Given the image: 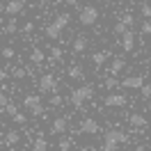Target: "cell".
Returning a JSON list of instances; mask_svg holds the SVG:
<instances>
[{"mask_svg": "<svg viewBox=\"0 0 151 151\" xmlns=\"http://www.w3.org/2000/svg\"><path fill=\"white\" fill-rule=\"evenodd\" d=\"M12 119H14L16 124H25V122H28V117H25L23 112H16V114H12Z\"/></svg>", "mask_w": 151, "mask_h": 151, "instance_id": "obj_26", "label": "cell"}, {"mask_svg": "<svg viewBox=\"0 0 151 151\" xmlns=\"http://www.w3.org/2000/svg\"><path fill=\"white\" fill-rule=\"evenodd\" d=\"M140 32H142V35H149V32H151V21L149 19H144L140 23Z\"/></svg>", "mask_w": 151, "mask_h": 151, "instance_id": "obj_23", "label": "cell"}, {"mask_svg": "<svg viewBox=\"0 0 151 151\" xmlns=\"http://www.w3.org/2000/svg\"><path fill=\"white\" fill-rule=\"evenodd\" d=\"M19 142H21V133L19 131H9L5 135V144H7V147H14V144H19Z\"/></svg>", "mask_w": 151, "mask_h": 151, "instance_id": "obj_17", "label": "cell"}, {"mask_svg": "<svg viewBox=\"0 0 151 151\" xmlns=\"http://www.w3.org/2000/svg\"><path fill=\"white\" fill-rule=\"evenodd\" d=\"M71 48H73V53H83V50L87 48V37H85V35H78V37L73 39Z\"/></svg>", "mask_w": 151, "mask_h": 151, "instance_id": "obj_14", "label": "cell"}, {"mask_svg": "<svg viewBox=\"0 0 151 151\" xmlns=\"http://www.w3.org/2000/svg\"><path fill=\"white\" fill-rule=\"evenodd\" d=\"M7 103H9V99H7V94H2V92H0V108H5Z\"/></svg>", "mask_w": 151, "mask_h": 151, "instance_id": "obj_33", "label": "cell"}, {"mask_svg": "<svg viewBox=\"0 0 151 151\" xmlns=\"http://www.w3.org/2000/svg\"><path fill=\"white\" fill-rule=\"evenodd\" d=\"M92 96H94V87L92 85H83V87H78V89L71 92V103H73L76 108H80V105L85 103V101H89Z\"/></svg>", "mask_w": 151, "mask_h": 151, "instance_id": "obj_3", "label": "cell"}, {"mask_svg": "<svg viewBox=\"0 0 151 151\" xmlns=\"http://www.w3.org/2000/svg\"><path fill=\"white\" fill-rule=\"evenodd\" d=\"M2 57H7V60H12V57H14V48L5 46V48H2Z\"/></svg>", "mask_w": 151, "mask_h": 151, "instance_id": "obj_29", "label": "cell"}, {"mask_svg": "<svg viewBox=\"0 0 151 151\" xmlns=\"http://www.w3.org/2000/svg\"><path fill=\"white\" fill-rule=\"evenodd\" d=\"M80 133H85V135H96V133H99V122L92 119V117L83 119V124H80Z\"/></svg>", "mask_w": 151, "mask_h": 151, "instance_id": "obj_9", "label": "cell"}, {"mask_svg": "<svg viewBox=\"0 0 151 151\" xmlns=\"http://www.w3.org/2000/svg\"><path fill=\"white\" fill-rule=\"evenodd\" d=\"M32 30H35V25H32V23H25V25H23V32H32Z\"/></svg>", "mask_w": 151, "mask_h": 151, "instance_id": "obj_35", "label": "cell"}, {"mask_svg": "<svg viewBox=\"0 0 151 151\" xmlns=\"http://www.w3.org/2000/svg\"><path fill=\"white\" fill-rule=\"evenodd\" d=\"M2 80H7V71H2V69H0V83H2Z\"/></svg>", "mask_w": 151, "mask_h": 151, "instance_id": "obj_36", "label": "cell"}, {"mask_svg": "<svg viewBox=\"0 0 151 151\" xmlns=\"http://www.w3.org/2000/svg\"><path fill=\"white\" fill-rule=\"evenodd\" d=\"M99 151H105V149H99Z\"/></svg>", "mask_w": 151, "mask_h": 151, "instance_id": "obj_42", "label": "cell"}, {"mask_svg": "<svg viewBox=\"0 0 151 151\" xmlns=\"http://www.w3.org/2000/svg\"><path fill=\"white\" fill-rule=\"evenodd\" d=\"M124 142H128V135L124 131H119V128H112V131H108L103 135V149L105 151H117V147L124 144Z\"/></svg>", "mask_w": 151, "mask_h": 151, "instance_id": "obj_2", "label": "cell"}, {"mask_svg": "<svg viewBox=\"0 0 151 151\" xmlns=\"http://www.w3.org/2000/svg\"><path fill=\"white\" fill-rule=\"evenodd\" d=\"M78 21H80L83 25H87V28H92L96 21H99V9H96L94 5L83 7V9H80V14H78Z\"/></svg>", "mask_w": 151, "mask_h": 151, "instance_id": "obj_4", "label": "cell"}, {"mask_svg": "<svg viewBox=\"0 0 151 151\" xmlns=\"http://www.w3.org/2000/svg\"><path fill=\"white\" fill-rule=\"evenodd\" d=\"M44 2H48V0H39V5H44Z\"/></svg>", "mask_w": 151, "mask_h": 151, "instance_id": "obj_39", "label": "cell"}, {"mask_svg": "<svg viewBox=\"0 0 151 151\" xmlns=\"http://www.w3.org/2000/svg\"><path fill=\"white\" fill-rule=\"evenodd\" d=\"M140 14L144 16V19H149V16H151V7H149V2H140Z\"/></svg>", "mask_w": 151, "mask_h": 151, "instance_id": "obj_22", "label": "cell"}, {"mask_svg": "<svg viewBox=\"0 0 151 151\" xmlns=\"http://www.w3.org/2000/svg\"><path fill=\"white\" fill-rule=\"evenodd\" d=\"M126 101H128V99H126L124 94H108L103 103L108 105V108H124V105H126Z\"/></svg>", "mask_w": 151, "mask_h": 151, "instance_id": "obj_8", "label": "cell"}, {"mask_svg": "<svg viewBox=\"0 0 151 151\" xmlns=\"http://www.w3.org/2000/svg\"><path fill=\"white\" fill-rule=\"evenodd\" d=\"M80 151H89V149H80Z\"/></svg>", "mask_w": 151, "mask_h": 151, "instance_id": "obj_41", "label": "cell"}, {"mask_svg": "<svg viewBox=\"0 0 151 151\" xmlns=\"http://www.w3.org/2000/svg\"><path fill=\"white\" fill-rule=\"evenodd\" d=\"M66 126H69V119H66V117H57V119H53V124H50V133H53V135H62V133L66 131Z\"/></svg>", "mask_w": 151, "mask_h": 151, "instance_id": "obj_12", "label": "cell"}, {"mask_svg": "<svg viewBox=\"0 0 151 151\" xmlns=\"http://www.w3.org/2000/svg\"><path fill=\"white\" fill-rule=\"evenodd\" d=\"M39 92H44V94H48V92H55V87H57V80H55V76L53 73H44L41 78H39Z\"/></svg>", "mask_w": 151, "mask_h": 151, "instance_id": "obj_6", "label": "cell"}, {"mask_svg": "<svg viewBox=\"0 0 151 151\" xmlns=\"http://www.w3.org/2000/svg\"><path fill=\"white\" fill-rule=\"evenodd\" d=\"M16 28H19V25H16V21H9V23L5 25V32H7V35H14V32H16Z\"/></svg>", "mask_w": 151, "mask_h": 151, "instance_id": "obj_25", "label": "cell"}, {"mask_svg": "<svg viewBox=\"0 0 151 151\" xmlns=\"http://www.w3.org/2000/svg\"><path fill=\"white\" fill-rule=\"evenodd\" d=\"M69 21H71V14L62 12L55 21H50V23L46 25V37L53 39V41H55V39H60V37H62V32H64V28L69 25Z\"/></svg>", "mask_w": 151, "mask_h": 151, "instance_id": "obj_1", "label": "cell"}, {"mask_svg": "<svg viewBox=\"0 0 151 151\" xmlns=\"http://www.w3.org/2000/svg\"><path fill=\"white\" fill-rule=\"evenodd\" d=\"M119 37H122V48L126 53H131L133 48H135V32H133V30H126V32L119 35Z\"/></svg>", "mask_w": 151, "mask_h": 151, "instance_id": "obj_11", "label": "cell"}, {"mask_svg": "<svg viewBox=\"0 0 151 151\" xmlns=\"http://www.w3.org/2000/svg\"><path fill=\"white\" fill-rule=\"evenodd\" d=\"M140 94H142V99H149V96H151V87L149 85H142L140 87Z\"/></svg>", "mask_w": 151, "mask_h": 151, "instance_id": "obj_27", "label": "cell"}, {"mask_svg": "<svg viewBox=\"0 0 151 151\" xmlns=\"http://www.w3.org/2000/svg\"><path fill=\"white\" fill-rule=\"evenodd\" d=\"M83 66H71L69 69V78H76V80H83Z\"/></svg>", "mask_w": 151, "mask_h": 151, "instance_id": "obj_20", "label": "cell"}, {"mask_svg": "<svg viewBox=\"0 0 151 151\" xmlns=\"http://www.w3.org/2000/svg\"><path fill=\"white\" fill-rule=\"evenodd\" d=\"M23 9H25V2H23V0H9V2H7V5H5V14H7V16H12V19H14V16H19V14H23Z\"/></svg>", "mask_w": 151, "mask_h": 151, "instance_id": "obj_7", "label": "cell"}, {"mask_svg": "<svg viewBox=\"0 0 151 151\" xmlns=\"http://www.w3.org/2000/svg\"><path fill=\"white\" fill-rule=\"evenodd\" d=\"M62 103V96H53V99H50V105H60Z\"/></svg>", "mask_w": 151, "mask_h": 151, "instance_id": "obj_34", "label": "cell"}, {"mask_svg": "<svg viewBox=\"0 0 151 151\" xmlns=\"http://www.w3.org/2000/svg\"><path fill=\"white\" fill-rule=\"evenodd\" d=\"M32 151H48V142H46V137H44V135H39L37 140H35Z\"/></svg>", "mask_w": 151, "mask_h": 151, "instance_id": "obj_18", "label": "cell"}, {"mask_svg": "<svg viewBox=\"0 0 151 151\" xmlns=\"http://www.w3.org/2000/svg\"><path fill=\"white\" fill-rule=\"evenodd\" d=\"M117 85H119V83H117V78H114V76H110V78L105 80V87H108V89H112V87H117Z\"/></svg>", "mask_w": 151, "mask_h": 151, "instance_id": "obj_28", "label": "cell"}, {"mask_svg": "<svg viewBox=\"0 0 151 151\" xmlns=\"http://www.w3.org/2000/svg\"><path fill=\"white\" fill-rule=\"evenodd\" d=\"M128 124L135 126V128H147V119H144V114H140V112L128 114Z\"/></svg>", "mask_w": 151, "mask_h": 151, "instance_id": "obj_13", "label": "cell"}, {"mask_svg": "<svg viewBox=\"0 0 151 151\" xmlns=\"http://www.w3.org/2000/svg\"><path fill=\"white\" fill-rule=\"evenodd\" d=\"M23 105H25V110H28L30 114H35V117L44 114V103H41V99H39L37 94L25 96V99H23Z\"/></svg>", "mask_w": 151, "mask_h": 151, "instance_id": "obj_5", "label": "cell"}, {"mask_svg": "<svg viewBox=\"0 0 151 151\" xmlns=\"http://www.w3.org/2000/svg\"><path fill=\"white\" fill-rule=\"evenodd\" d=\"M108 57H110V50H101V53H94V55H92V62H94L96 66H101V64L108 62Z\"/></svg>", "mask_w": 151, "mask_h": 151, "instance_id": "obj_16", "label": "cell"}, {"mask_svg": "<svg viewBox=\"0 0 151 151\" xmlns=\"http://www.w3.org/2000/svg\"><path fill=\"white\" fill-rule=\"evenodd\" d=\"M76 2H78V0H66V5H76Z\"/></svg>", "mask_w": 151, "mask_h": 151, "instance_id": "obj_38", "label": "cell"}, {"mask_svg": "<svg viewBox=\"0 0 151 151\" xmlns=\"http://www.w3.org/2000/svg\"><path fill=\"white\" fill-rule=\"evenodd\" d=\"M122 23L128 30H133V25H135V16H133V14H124V16H122Z\"/></svg>", "mask_w": 151, "mask_h": 151, "instance_id": "obj_21", "label": "cell"}, {"mask_svg": "<svg viewBox=\"0 0 151 151\" xmlns=\"http://www.w3.org/2000/svg\"><path fill=\"white\" fill-rule=\"evenodd\" d=\"M124 66H126L124 57H114V60H112V64H110V76H117L119 71H124Z\"/></svg>", "mask_w": 151, "mask_h": 151, "instance_id": "obj_15", "label": "cell"}, {"mask_svg": "<svg viewBox=\"0 0 151 151\" xmlns=\"http://www.w3.org/2000/svg\"><path fill=\"white\" fill-rule=\"evenodd\" d=\"M60 149L69 151V149H71V140H62V142H60Z\"/></svg>", "mask_w": 151, "mask_h": 151, "instance_id": "obj_31", "label": "cell"}, {"mask_svg": "<svg viewBox=\"0 0 151 151\" xmlns=\"http://www.w3.org/2000/svg\"><path fill=\"white\" fill-rule=\"evenodd\" d=\"M50 57H53V60H60V57H62V50H60V48H53V50H50Z\"/></svg>", "mask_w": 151, "mask_h": 151, "instance_id": "obj_32", "label": "cell"}, {"mask_svg": "<svg viewBox=\"0 0 151 151\" xmlns=\"http://www.w3.org/2000/svg\"><path fill=\"white\" fill-rule=\"evenodd\" d=\"M119 85L126 87V89H140V87L144 85V78H142V76H128V78H124Z\"/></svg>", "mask_w": 151, "mask_h": 151, "instance_id": "obj_10", "label": "cell"}, {"mask_svg": "<svg viewBox=\"0 0 151 151\" xmlns=\"http://www.w3.org/2000/svg\"><path fill=\"white\" fill-rule=\"evenodd\" d=\"M44 50H41V48H35V50H32V53H30V62H32V64H41V62H44Z\"/></svg>", "mask_w": 151, "mask_h": 151, "instance_id": "obj_19", "label": "cell"}, {"mask_svg": "<svg viewBox=\"0 0 151 151\" xmlns=\"http://www.w3.org/2000/svg\"><path fill=\"white\" fill-rule=\"evenodd\" d=\"M7 151H16V149H14V147H9V149H7Z\"/></svg>", "mask_w": 151, "mask_h": 151, "instance_id": "obj_40", "label": "cell"}, {"mask_svg": "<svg viewBox=\"0 0 151 151\" xmlns=\"http://www.w3.org/2000/svg\"><path fill=\"white\" fill-rule=\"evenodd\" d=\"M114 32H117V35H124V32H126V30H128V28H126V25H124V23H122V21H119V23H117V25H114Z\"/></svg>", "mask_w": 151, "mask_h": 151, "instance_id": "obj_30", "label": "cell"}, {"mask_svg": "<svg viewBox=\"0 0 151 151\" xmlns=\"http://www.w3.org/2000/svg\"><path fill=\"white\" fill-rule=\"evenodd\" d=\"M135 151H147V144H137V147H135Z\"/></svg>", "mask_w": 151, "mask_h": 151, "instance_id": "obj_37", "label": "cell"}, {"mask_svg": "<svg viewBox=\"0 0 151 151\" xmlns=\"http://www.w3.org/2000/svg\"><path fill=\"white\" fill-rule=\"evenodd\" d=\"M5 112L9 114V117H12V114H16V112H19V105H16V103H12V101H9V103L5 105Z\"/></svg>", "mask_w": 151, "mask_h": 151, "instance_id": "obj_24", "label": "cell"}]
</instances>
